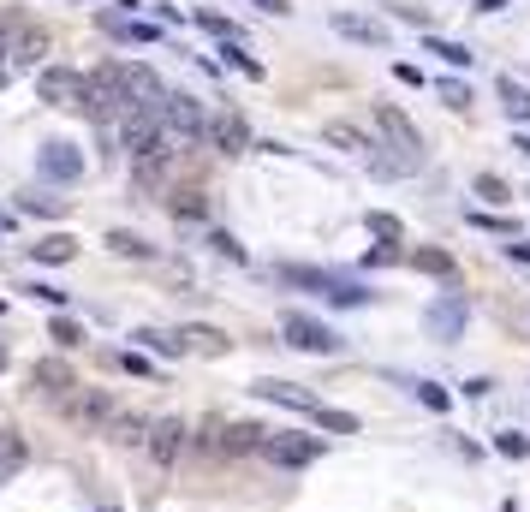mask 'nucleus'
Returning <instances> with one entry per match:
<instances>
[{
	"instance_id": "obj_33",
	"label": "nucleus",
	"mask_w": 530,
	"mask_h": 512,
	"mask_svg": "<svg viewBox=\"0 0 530 512\" xmlns=\"http://www.w3.org/2000/svg\"><path fill=\"white\" fill-rule=\"evenodd\" d=\"M471 227H488V232H518L506 214H483V209H471Z\"/></svg>"
},
{
	"instance_id": "obj_48",
	"label": "nucleus",
	"mask_w": 530,
	"mask_h": 512,
	"mask_svg": "<svg viewBox=\"0 0 530 512\" xmlns=\"http://www.w3.org/2000/svg\"><path fill=\"white\" fill-rule=\"evenodd\" d=\"M0 84H6V71H0Z\"/></svg>"
},
{
	"instance_id": "obj_17",
	"label": "nucleus",
	"mask_w": 530,
	"mask_h": 512,
	"mask_svg": "<svg viewBox=\"0 0 530 512\" xmlns=\"http://www.w3.org/2000/svg\"><path fill=\"white\" fill-rule=\"evenodd\" d=\"M24 465H30V441L18 429H0V483H13Z\"/></svg>"
},
{
	"instance_id": "obj_3",
	"label": "nucleus",
	"mask_w": 530,
	"mask_h": 512,
	"mask_svg": "<svg viewBox=\"0 0 530 512\" xmlns=\"http://www.w3.org/2000/svg\"><path fill=\"white\" fill-rule=\"evenodd\" d=\"M375 126H382V137H387V143H375V149H393V156H400V161H412V167L423 161V137H417V126L400 114V108L375 101Z\"/></svg>"
},
{
	"instance_id": "obj_35",
	"label": "nucleus",
	"mask_w": 530,
	"mask_h": 512,
	"mask_svg": "<svg viewBox=\"0 0 530 512\" xmlns=\"http://www.w3.org/2000/svg\"><path fill=\"white\" fill-rule=\"evenodd\" d=\"M495 447H501L506 459H525L530 453V441H525V435H513V429H501V441H495Z\"/></svg>"
},
{
	"instance_id": "obj_16",
	"label": "nucleus",
	"mask_w": 530,
	"mask_h": 512,
	"mask_svg": "<svg viewBox=\"0 0 530 512\" xmlns=\"http://www.w3.org/2000/svg\"><path fill=\"white\" fill-rule=\"evenodd\" d=\"M209 137H215L221 156H239V149H251V126H244V114H221L215 126H209Z\"/></svg>"
},
{
	"instance_id": "obj_9",
	"label": "nucleus",
	"mask_w": 530,
	"mask_h": 512,
	"mask_svg": "<svg viewBox=\"0 0 530 512\" xmlns=\"http://www.w3.org/2000/svg\"><path fill=\"white\" fill-rule=\"evenodd\" d=\"M262 441H269V429H257V423H215L209 435H203V447H209V453H227V459L262 453Z\"/></svg>"
},
{
	"instance_id": "obj_36",
	"label": "nucleus",
	"mask_w": 530,
	"mask_h": 512,
	"mask_svg": "<svg viewBox=\"0 0 530 512\" xmlns=\"http://www.w3.org/2000/svg\"><path fill=\"white\" fill-rule=\"evenodd\" d=\"M370 232H375V239H400V221L375 209V214H370Z\"/></svg>"
},
{
	"instance_id": "obj_37",
	"label": "nucleus",
	"mask_w": 530,
	"mask_h": 512,
	"mask_svg": "<svg viewBox=\"0 0 530 512\" xmlns=\"http://www.w3.org/2000/svg\"><path fill=\"white\" fill-rule=\"evenodd\" d=\"M203 30H215L221 43H239V30H232V24H227V18H221V13H203Z\"/></svg>"
},
{
	"instance_id": "obj_12",
	"label": "nucleus",
	"mask_w": 530,
	"mask_h": 512,
	"mask_svg": "<svg viewBox=\"0 0 530 512\" xmlns=\"http://www.w3.org/2000/svg\"><path fill=\"white\" fill-rule=\"evenodd\" d=\"M262 459H274V465H287V470H298V465H316V459H322V441H316V435H269V441H262Z\"/></svg>"
},
{
	"instance_id": "obj_26",
	"label": "nucleus",
	"mask_w": 530,
	"mask_h": 512,
	"mask_svg": "<svg viewBox=\"0 0 530 512\" xmlns=\"http://www.w3.org/2000/svg\"><path fill=\"white\" fill-rule=\"evenodd\" d=\"M48 334H54L66 352H72V346H84V322H72V316H54V322H48Z\"/></svg>"
},
{
	"instance_id": "obj_42",
	"label": "nucleus",
	"mask_w": 530,
	"mask_h": 512,
	"mask_svg": "<svg viewBox=\"0 0 530 512\" xmlns=\"http://www.w3.org/2000/svg\"><path fill=\"white\" fill-rule=\"evenodd\" d=\"M364 262H370V269H382V262H400V251H393V244H375V251L364 256Z\"/></svg>"
},
{
	"instance_id": "obj_24",
	"label": "nucleus",
	"mask_w": 530,
	"mask_h": 512,
	"mask_svg": "<svg viewBox=\"0 0 530 512\" xmlns=\"http://www.w3.org/2000/svg\"><path fill=\"white\" fill-rule=\"evenodd\" d=\"M412 262H417L423 274H441V280H453V256H447V251H412Z\"/></svg>"
},
{
	"instance_id": "obj_21",
	"label": "nucleus",
	"mask_w": 530,
	"mask_h": 512,
	"mask_svg": "<svg viewBox=\"0 0 530 512\" xmlns=\"http://www.w3.org/2000/svg\"><path fill=\"white\" fill-rule=\"evenodd\" d=\"M179 340H185V346H197L203 357H227V334H221V327H185Z\"/></svg>"
},
{
	"instance_id": "obj_19",
	"label": "nucleus",
	"mask_w": 530,
	"mask_h": 512,
	"mask_svg": "<svg viewBox=\"0 0 530 512\" xmlns=\"http://www.w3.org/2000/svg\"><path fill=\"white\" fill-rule=\"evenodd\" d=\"M48 48V30H30V24H18V36H13V66H36V54Z\"/></svg>"
},
{
	"instance_id": "obj_43",
	"label": "nucleus",
	"mask_w": 530,
	"mask_h": 512,
	"mask_svg": "<svg viewBox=\"0 0 530 512\" xmlns=\"http://www.w3.org/2000/svg\"><path fill=\"white\" fill-rule=\"evenodd\" d=\"M119 370H131V375H149V357H144V352H126V357H119Z\"/></svg>"
},
{
	"instance_id": "obj_10",
	"label": "nucleus",
	"mask_w": 530,
	"mask_h": 512,
	"mask_svg": "<svg viewBox=\"0 0 530 512\" xmlns=\"http://www.w3.org/2000/svg\"><path fill=\"white\" fill-rule=\"evenodd\" d=\"M149 459H156V470H173L179 465V453L191 447V429L179 423V417H161V423H149Z\"/></svg>"
},
{
	"instance_id": "obj_8",
	"label": "nucleus",
	"mask_w": 530,
	"mask_h": 512,
	"mask_svg": "<svg viewBox=\"0 0 530 512\" xmlns=\"http://www.w3.org/2000/svg\"><path fill=\"white\" fill-rule=\"evenodd\" d=\"M84 71H72V66H43L36 71V96L43 101H54V108H84Z\"/></svg>"
},
{
	"instance_id": "obj_38",
	"label": "nucleus",
	"mask_w": 530,
	"mask_h": 512,
	"mask_svg": "<svg viewBox=\"0 0 530 512\" xmlns=\"http://www.w3.org/2000/svg\"><path fill=\"white\" fill-rule=\"evenodd\" d=\"M209 244H215V251H221V256H232V262H244V244H239V239H232V232H215V239H209Z\"/></svg>"
},
{
	"instance_id": "obj_18",
	"label": "nucleus",
	"mask_w": 530,
	"mask_h": 512,
	"mask_svg": "<svg viewBox=\"0 0 530 512\" xmlns=\"http://www.w3.org/2000/svg\"><path fill=\"white\" fill-rule=\"evenodd\" d=\"M30 251H36V262H54V269H60V262H72V256H78V239H72V232H48V239H36Z\"/></svg>"
},
{
	"instance_id": "obj_23",
	"label": "nucleus",
	"mask_w": 530,
	"mask_h": 512,
	"mask_svg": "<svg viewBox=\"0 0 530 512\" xmlns=\"http://www.w3.org/2000/svg\"><path fill=\"white\" fill-rule=\"evenodd\" d=\"M423 54H441L447 66H471V48H459V43H447V36H423Z\"/></svg>"
},
{
	"instance_id": "obj_41",
	"label": "nucleus",
	"mask_w": 530,
	"mask_h": 512,
	"mask_svg": "<svg viewBox=\"0 0 530 512\" xmlns=\"http://www.w3.org/2000/svg\"><path fill=\"white\" fill-rule=\"evenodd\" d=\"M13 36H18V18H0V60H13Z\"/></svg>"
},
{
	"instance_id": "obj_46",
	"label": "nucleus",
	"mask_w": 530,
	"mask_h": 512,
	"mask_svg": "<svg viewBox=\"0 0 530 512\" xmlns=\"http://www.w3.org/2000/svg\"><path fill=\"white\" fill-rule=\"evenodd\" d=\"M518 149H525V156H530V137H518Z\"/></svg>"
},
{
	"instance_id": "obj_34",
	"label": "nucleus",
	"mask_w": 530,
	"mask_h": 512,
	"mask_svg": "<svg viewBox=\"0 0 530 512\" xmlns=\"http://www.w3.org/2000/svg\"><path fill=\"white\" fill-rule=\"evenodd\" d=\"M173 214H185V221H203V197L185 191V197H173Z\"/></svg>"
},
{
	"instance_id": "obj_27",
	"label": "nucleus",
	"mask_w": 530,
	"mask_h": 512,
	"mask_svg": "<svg viewBox=\"0 0 530 512\" xmlns=\"http://www.w3.org/2000/svg\"><path fill=\"white\" fill-rule=\"evenodd\" d=\"M477 197L483 203H506V179L501 173H477Z\"/></svg>"
},
{
	"instance_id": "obj_7",
	"label": "nucleus",
	"mask_w": 530,
	"mask_h": 512,
	"mask_svg": "<svg viewBox=\"0 0 530 512\" xmlns=\"http://www.w3.org/2000/svg\"><path fill=\"white\" fill-rule=\"evenodd\" d=\"M36 173H43V179H54V185H72V179H84V149H78V143H66V137L43 143V149H36Z\"/></svg>"
},
{
	"instance_id": "obj_13",
	"label": "nucleus",
	"mask_w": 530,
	"mask_h": 512,
	"mask_svg": "<svg viewBox=\"0 0 530 512\" xmlns=\"http://www.w3.org/2000/svg\"><path fill=\"white\" fill-rule=\"evenodd\" d=\"M251 393H257V399H274V405H292V412H304V417L322 412V399H316L310 387H298V382H274V375H269V382H257Z\"/></svg>"
},
{
	"instance_id": "obj_30",
	"label": "nucleus",
	"mask_w": 530,
	"mask_h": 512,
	"mask_svg": "<svg viewBox=\"0 0 530 512\" xmlns=\"http://www.w3.org/2000/svg\"><path fill=\"white\" fill-rule=\"evenodd\" d=\"M316 423L334 429V435H352V429H358V417H352V412H328V405H322V412H316Z\"/></svg>"
},
{
	"instance_id": "obj_44",
	"label": "nucleus",
	"mask_w": 530,
	"mask_h": 512,
	"mask_svg": "<svg viewBox=\"0 0 530 512\" xmlns=\"http://www.w3.org/2000/svg\"><path fill=\"white\" fill-rule=\"evenodd\" d=\"M262 13H292V0H257Z\"/></svg>"
},
{
	"instance_id": "obj_45",
	"label": "nucleus",
	"mask_w": 530,
	"mask_h": 512,
	"mask_svg": "<svg viewBox=\"0 0 530 512\" xmlns=\"http://www.w3.org/2000/svg\"><path fill=\"white\" fill-rule=\"evenodd\" d=\"M506 0H477V13H501Z\"/></svg>"
},
{
	"instance_id": "obj_25",
	"label": "nucleus",
	"mask_w": 530,
	"mask_h": 512,
	"mask_svg": "<svg viewBox=\"0 0 530 512\" xmlns=\"http://www.w3.org/2000/svg\"><path fill=\"white\" fill-rule=\"evenodd\" d=\"M328 143H340V149H375V143L364 137L358 126H345V119H334V126H328Z\"/></svg>"
},
{
	"instance_id": "obj_2",
	"label": "nucleus",
	"mask_w": 530,
	"mask_h": 512,
	"mask_svg": "<svg viewBox=\"0 0 530 512\" xmlns=\"http://www.w3.org/2000/svg\"><path fill=\"white\" fill-rule=\"evenodd\" d=\"M280 334H287V346H298V352H316V357H334V352L345 346L328 322H316V316H304V310H287V316H280Z\"/></svg>"
},
{
	"instance_id": "obj_32",
	"label": "nucleus",
	"mask_w": 530,
	"mask_h": 512,
	"mask_svg": "<svg viewBox=\"0 0 530 512\" xmlns=\"http://www.w3.org/2000/svg\"><path fill=\"white\" fill-rule=\"evenodd\" d=\"M221 54H227V66H239L244 78H262V66H257V60H251V54H244L239 43H227V48H221Z\"/></svg>"
},
{
	"instance_id": "obj_22",
	"label": "nucleus",
	"mask_w": 530,
	"mask_h": 512,
	"mask_svg": "<svg viewBox=\"0 0 530 512\" xmlns=\"http://www.w3.org/2000/svg\"><path fill=\"white\" fill-rule=\"evenodd\" d=\"M495 90H501V108H506L513 119H530V90L518 84V78H501Z\"/></svg>"
},
{
	"instance_id": "obj_47",
	"label": "nucleus",
	"mask_w": 530,
	"mask_h": 512,
	"mask_svg": "<svg viewBox=\"0 0 530 512\" xmlns=\"http://www.w3.org/2000/svg\"><path fill=\"white\" fill-rule=\"evenodd\" d=\"M0 370H6V346H0Z\"/></svg>"
},
{
	"instance_id": "obj_4",
	"label": "nucleus",
	"mask_w": 530,
	"mask_h": 512,
	"mask_svg": "<svg viewBox=\"0 0 530 512\" xmlns=\"http://www.w3.org/2000/svg\"><path fill=\"white\" fill-rule=\"evenodd\" d=\"M280 280H287V286H310L316 299H328V304H370V292H364L358 280H340V274H316V269H280Z\"/></svg>"
},
{
	"instance_id": "obj_14",
	"label": "nucleus",
	"mask_w": 530,
	"mask_h": 512,
	"mask_svg": "<svg viewBox=\"0 0 530 512\" xmlns=\"http://www.w3.org/2000/svg\"><path fill=\"white\" fill-rule=\"evenodd\" d=\"M30 387H43V393L66 399V393H78V375H72V364H60V357H43V364L30 370Z\"/></svg>"
},
{
	"instance_id": "obj_28",
	"label": "nucleus",
	"mask_w": 530,
	"mask_h": 512,
	"mask_svg": "<svg viewBox=\"0 0 530 512\" xmlns=\"http://www.w3.org/2000/svg\"><path fill=\"white\" fill-rule=\"evenodd\" d=\"M441 101L453 108V114H465V108H471V90L459 84V78H441Z\"/></svg>"
},
{
	"instance_id": "obj_20",
	"label": "nucleus",
	"mask_w": 530,
	"mask_h": 512,
	"mask_svg": "<svg viewBox=\"0 0 530 512\" xmlns=\"http://www.w3.org/2000/svg\"><path fill=\"white\" fill-rule=\"evenodd\" d=\"M108 435H114V441H126V447H144V441H149V423H144L137 412H114Z\"/></svg>"
},
{
	"instance_id": "obj_40",
	"label": "nucleus",
	"mask_w": 530,
	"mask_h": 512,
	"mask_svg": "<svg viewBox=\"0 0 530 512\" xmlns=\"http://www.w3.org/2000/svg\"><path fill=\"white\" fill-rule=\"evenodd\" d=\"M417 399H423L430 412H447V393H441V387H435V382H423V387H417Z\"/></svg>"
},
{
	"instance_id": "obj_1",
	"label": "nucleus",
	"mask_w": 530,
	"mask_h": 512,
	"mask_svg": "<svg viewBox=\"0 0 530 512\" xmlns=\"http://www.w3.org/2000/svg\"><path fill=\"white\" fill-rule=\"evenodd\" d=\"M84 114L90 119H126L131 114V96H126V78H119V66H96L84 84Z\"/></svg>"
},
{
	"instance_id": "obj_29",
	"label": "nucleus",
	"mask_w": 530,
	"mask_h": 512,
	"mask_svg": "<svg viewBox=\"0 0 530 512\" xmlns=\"http://www.w3.org/2000/svg\"><path fill=\"white\" fill-rule=\"evenodd\" d=\"M137 340H144L149 352H161V357H179V352H185V340H167V334H156V327H144Z\"/></svg>"
},
{
	"instance_id": "obj_15",
	"label": "nucleus",
	"mask_w": 530,
	"mask_h": 512,
	"mask_svg": "<svg viewBox=\"0 0 530 512\" xmlns=\"http://www.w3.org/2000/svg\"><path fill=\"white\" fill-rule=\"evenodd\" d=\"M334 30L345 43H364V48H387V30L375 18H358V13H334Z\"/></svg>"
},
{
	"instance_id": "obj_11",
	"label": "nucleus",
	"mask_w": 530,
	"mask_h": 512,
	"mask_svg": "<svg viewBox=\"0 0 530 512\" xmlns=\"http://www.w3.org/2000/svg\"><path fill=\"white\" fill-rule=\"evenodd\" d=\"M161 126H167L173 143H197L203 131H209V119H203V108L191 96H167V108H161Z\"/></svg>"
},
{
	"instance_id": "obj_39",
	"label": "nucleus",
	"mask_w": 530,
	"mask_h": 512,
	"mask_svg": "<svg viewBox=\"0 0 530 512\" xmlns=\"http://www.w3.org/2000/svg\"><path fill=\"white\" fill-rule=\"evenodd\" d=\"M60 209H66L60 197H24V214H60Z\"/></svg>"
},
{
	"instance_id": "obj_5",
	"label": "nucleus",
	"mask_w": 530,
	"mask_h": 512,
	"mask_svg": "<svg viewBox=\"0 0 530 512\" xmlns=\"http://www.w3.org/2000/svg\"><path fill=\"white\" fill-rule=\"evenodd\" d=\"M60 405H66V423H72V429H84V435H96V429H108V423H114V399L101 393V387L66 393Z\"/></svg>"
},
{
	"instance_id": "obj_31",
	"label": "nucleus",
	"mask_w": 530,
	"mask_h": 512,
	"mask_svg": "<svg viewBox=\"0 0 530 512\" xmlns=\"http://www.w3.org/2000/svg\"><path fill=\"white\" fill-rule=\"evenodd\" d=\"M108 244H114L119 256H156V251H149L144 239H137V232H108Z\"/></svg>"
},
{
	"instance_id": "obj_6",
	"label": "nucleus",
	"mask_w": 530,
	"mask_h": 512,
	"mask_svg": "<svg viewBox=\"0 0 530 512\" xmlns=\"http://www.w3.org/2000/svg\"><path fill=\"white\" fill-rule=\"evenodd\" d=\"M465 322H471V299L465 292H441L430 304V340H441V346L465 340Z\"/></svg>"
}]
</instances>
